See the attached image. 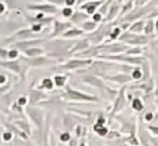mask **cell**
<instances>
[{
  "mask_svg": "<svg viewBox=\"0 0 158 146\" xmlns=\"http://www.w3.org/2000/svg\"><path fill=\"white\" fill-rule=\"evenodd\" d=\"M132 106H133V108H134L135 110H141L143 108L142 103H141V101H140L139 99H134V100H133Z\"/></svg>",
  "mask_w": 158,
  "mask_h": 146,
  "instance_id": "e0dca14e",
  "label": "cell"
},
{
  "mask_svg": "<svg viewBox=\"0 0 158 146\" xmlns=\"http://www.w3.org/2000/svg\"><path fill=\"white\" fill-rule=\"evenodd\" d=\"M70 27H72V23L71 22L60 21V20H54V23H53V32H52V34H51V37H55V36H58V35H62Z\"/></svg>",
  "mask_w": 158,
  "mask_h": 146,
  "instance_id": "3957f363",
  "label": "cell"
},
{
  "mask_svg": "<svg viewBox=\"0 0 158 146\" xmlns=\"http://www.w3.org/2000/svg\"><path fill=\"white\" fill-rule=\"evenodd\" d=\"M155 29V22L154 20H148L146 24H144V28L143 30L145 31L146 34H151V33L154 31Z\"/></svg>",
  "mask_w": 158,
  "mask_h": 146,
  "instance_id": "4fadbf2b",
  "label": "cell"
},
{
  "mask_svg": "<svg viewBox=\"0 0 158 146\" xmlns=\"http://www.w3.org/2000/svg\"><path fill=\"white\" fill-rule=\"evenodd\" d=\"M68 97L74 99V100H83V101H96V98L89 96V95L82 94L80 92H78L76 90H71L68 87Z\"/></svg>",
  "mask_w": 158,
  "mask_h": 146,
  "instance_id": "5b68a950",
  "label": "cell"
},
{
  "mask_svg": "<svg viewBox=\"0 0 158 146\" xmlns=\"http://www.w3.org/2000/svg\"><path fill=\"white\" fill-rule=\"evenodd\" d=\"M134 1V6H144V5H146L147 3H149V1L150 0H133Z\"/></svg>",
  "mask_w": 158,
  "mask_h": 146,
  "instance_id": "ffe728a7",
  "label": "cell"
},
{
  "mask_svg": "<svg viewBox=\"0 0 158 146\" xmlns=\"http://www.w3.org/2000/svg\"><path fill=\"white\" fill-rule=\"evenodd\" d=\"M86 1H89V0H77V4H76V5H80V4L84 3Z\"/></svg>",
  "mask_w": 158,
  "mask_h": 146,
  "instance_id": "d4e9b609",
  "label": "cell"
},
{
  "mask_svg": "<svg viewBox=\"0 0 158 146\" xmlns=\"http://www.w3.org/2000/svg\"><path fill=\"white\" fill-rule=\"evenodd\" d=\"M27 8L31 11L40 12V13H43V14L54 15L59 12V8H58V6H55V5H53V4L48 3V2L32 3V4H29Z\"/></svg>",
  "mask_w": 158,
  "mask_h": 146,
  "instance_id": "6da1fadb",
  "label": "cell"
},
{
  "mask_svg": "<svg viewBox=\"0 0 158 146\" xmlns=\"http://www.w3.org/2000/svg\"><path fill=\"white\" fill-rule=\"evenodd\" d=\"M77 4V0H64V6L73 7Z\"/></svg>",
  "mask_w": 158,
  "mask_h": 146,
  "instance_id": "44dd1931",
  "label": "cell"
},
{
  "mask_svg": "<svg viewBox=\"0 0 158 146\" xmlns=\"http://www.w3.org/2000/svg\"><path fill=\"white\" fill-rule=\"evenodd\" d=\"M133 7H134V1H133V0H129V1L126 2V3H124L123 5L120 7L119 15L123 16V15H125L126 13H129V12L132 10Z\"/></svg>",
  "mask_w": 158,
  "mask_h": 146,
  "instance_id": "30bf717a",
  "label": "cell"
},
{
  "mask_svg": "<svg viewBox=\"0 0 158 146\" xmlns=\"http://www.w3.org/2000/svg\"><path fill=\"white\" fill-rule=\"evenodd\" d=\"M6 9V6L5 4H4L3 2H0V14H2L4 11H5Z\"/></svg>",
  "mask_w": 158,
  "mask_h": 146,
  "instance_id": "cb8c5ba5",
  "label": "cell"
},
{
  "mask_svg": "<svg viewBox=\"0 0 158 146\" xmlns=\"http://www.w3.org/2000/svg\"><path fill=\"white\" fill-rule=\"evenodd\" d=\"M74 10L73 7H68V6H63L61 8V10H59V12L61 13V15L63 16L64 18H70L72 16V14L74 13Z\"/></svg>",
  "mask_w": 158,
  "mask_h": 146,
  "instance_id": "7c38bea8",
  "label": "cell"
},
{
  "mask_svg": "<svg viewBox=\"0 0 158 146\" xmlns=\"http://www.w3.org/2000/svg\"><path fill=\"white\" fill-rule=\"evenodd\" d=\"M144 21L143 20H137L135 23H133L130 28H129V31L132 33H140L141 31L143 30L144 28Z\"/></svg>",
  "mask_w": 158,
  "mask_h": 146,
  "instance_id": "8fae6325",
  "label": "cell"
},
{
  "mask_svg": "<svg viewBox=\"0 0 158 146\" xmlns=\"http://www.w3.org/2000/svg\"><path fill=\"white\" fill-rule=\"evenodd\" d=\"M90 63V61L88 60H71L69 61L67 64L63 66V68L66 69H74V68H79V67H83V66H86Z\"/></svg>",
  "mask_w": 158,
  "mask_h": 146,
  "instance_id": "ba28073f",
  "label": "cell"
},
{
  "mask_svg": "<svg viewBox=\"0 0 158 146\" xmlns=\"http://www.w3.org/2000/svg\"><path fill=\"white\" fill-rule=\"evenodd\" d=\"M66 78L65 76H61V75H59V76H56L55 77V83H56V85L57 86H63L64 85V83L66 81Z\"/></svg>",
  "mask_w": 158,
  "mask_h": 146,
  "instance_id": "2e32d148",
  "label": "cell"
},
{
  "mask_svg": "<svg viewBox=\"0 0 158 146\" xmlns=\"http://www.w3.org/2000/svg\"><path fill=\"white\" fill-rule=\"evenodd\" d=\"M45 2L51 3L53 5L58 6V7L64 6V0H45Z\"/></svg>",
  "mask_w": 158,
  "mask_h": 146,
  "instance_id": "ac0fdd59",
  "label": "cell"
},
{
  "mask_svg": "<svg viewBox=\"0 0 158 146\" xmlns=\"http://www.w3.org/2000/svg\"><path fill=\"white\" fill-rule=\"evenodd\" d=\"M83 33H84V31H83L82 29L70 27L63 33V34H62V37H64V38H73V37H77V36L82 35Z\"/></svg>",
  "mask_w": 158,
  "mask_h": 146,
  "instance_id": "52a82bcc",
  "label": "cell"
},
{
  "mask_svg": "<svg viewBox=\"0 0 158 146\" xmlns=\"http://www.w3.org/2000/svg\"><path fill=\"white\" fill-rule=\"evenodd\" d=\"M120 7H121L120 3L118 1H116V0H113V2L111 3L109 9H108L106 13L105 20H107V21H112V20L117 17V15H119V12H120Z\"/></svg>",
  "mask_w": 158,
  "mask_h": 146,
  "instance_id": "277c9868",
  "label": "cell"
},
{
  "mask_svg": "<svg viewBox=\"0 0 158 146\" xmlns=\"http://www.w3.org/2000/svg\"><path fill=\"white\" fill-rule=\"evenodd\" d=\"M90 16L88 14H86L85 12H83L81 10H77V11H74V13L72 14L71 17L69 18L70 22L74 23V24H82L85 20L89 19Z\"/></svg>",
  "mask_w": 158,
  "mask_h": 146,
  "instance_id": "8992f818",
  "label": "cell"
},
{
  "mask_svg": "<svg viewBox=\"0 0 158 146\" xmlns=\"http://www.w3.org/2000/svg\"><path fill=\"white\" fill-rule=\"evenodd\" d=\"M60 138H61L62 141H67V140H69L70 136H69V134H67V133H64V134H62V135H61Z\"/></svg>",
  "mask_w": 158,
  "mask_h": 146,
  "instance_id": "7402d4cb",
  "label": "cell"
},
{
  "mask_svg": "<svg viewBox=\"0 0 158 146\" xmlns=\"http://www.w3.org/2000/svg\"><path fill=\"white\" fill-rule=\"evenodd\" d=\"M102 19H103V16L100 13H99L98 11H96L95 13H93L92 15H91V20H92V21H94V22H96V23L101 22Z\"/></svg>",
  "mask_w": 158,
  "mask_h": 146,
  "instance_id": "9a60e30c",
  "label": "cell"
},
{
  "mask_svg": "<svg viewBox=\"0 0 158 146\" xmlns=\"http://www.w3.org/2000/svg\"><path fill=\"white\" fill-rule=\"evenodd\" d=\"M101 2H102V0H89V1H86L84 3L80 4V5H78V9L85 12V13L88 14L89 16H91L97 11Z\"/></svg>",
  "mask_w": 158,
  "mask_h": 146,
  "instance_id": "7a4b0ae2",
  "label": "cell"
},
{
  "mask_svg": "<svg viewBox=\"0 0 158 146\" xmlns=\"http://www.w3.org/2000/svg\"><path fill=\"white\" fill-rule=\"evenodd\" d=\"M97 26H98V23L92 21V20H89V19L85 20V21L81 24L82 30L86 31V32H91V31L95 30V29L97 28Z\"/></svg>",
  "mask_w": 158,
  "mask_h": 146,
  "instance_id": "9c48e42d",
  "label": "cell"
},
{
  "mask_svg": "<svg viewBox=\"0 0 158 146\" xmlns=\"http://www.w3.org/2000/svg\"><path fill=\"white\" fill-rule=\"evenodd\" d=\"M120 33H121V29L120 28H118V27H116L115 29H113V30H112V32L110 33V37L112 39H115L116 37H117Z\"/></svg>",
  "mask_w": 158,
  "mask_h": 146,
  "instance_id": "d6986e66",
  "label": "cell"
},
{
  "mask_svg": "<svg viewBox=\"0 0 158 146\" xmlns=\"http://www.w3.org/2000/svg\"><path fill=\"white\" fill-rule=\"evenodd\" d=\"M132 75H133V77H134L135 79H138V78L140 77L141 73H140V71H139V70H135V71L132 73Z\"/></svg>",
  "mask_w": 158,
  "mask_h": 146,
  "instance_id": "603a6c76",
  "label": "cell"
},
{
  "mask_svg": "<svg viewBox=\"0 0 158 146\" xmlns=\"http://www.w3.org/2000/svg\"><path fill=\"white\" fill-rule=\"evenodd\" d=\"M43 53V50L40 48H29L25 50V54L29 56H37L41 55Z\"/></svg>",
  "mask_w": 158,
  "mask_h": 146,
  "instance_id": "5bb4252c",
  "label": "cell"
}]
</instances>
